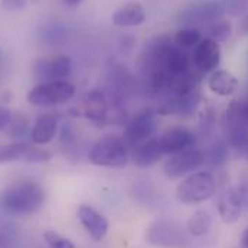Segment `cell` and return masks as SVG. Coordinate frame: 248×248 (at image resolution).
Masks as SVG:
<instances>
[{
  "instance_id": "29",
  "label": "cell",
  "mask_w": 248,
  "mask_h": 248,
  "mask_svg": "<svg viewBox=\"0 0 248 248\" xmlns=\"http://www.w3.org/2000/svg\"><path fill=\"white\" fill-rule=\"evenodd\" d=\"M224 9H225V15H241L246 10H248V0H224L222 1Z\"/></svg>"
},
{
  "instance_id": "14",
  "label": "cell",
  "mask_w": 248,
  "mask_h": 248,
  "mask_svg": "<svg viewBox=\"0 0 248 248\" xmlns=\"http://www.w3.org/2000/svg\"><path fill=\"white\" fill-rule=\"evenodd\" d=\"M163 156V152L159 144V139L152 137L147 141H143L133 147L131 159L139 168H150L156 165Z\"/></svg>"
},
{
  "instance_id": "19",
  "label": "cell",
  "mask_w": 248,
  "mask_h": 248,
  "mask_svg": "<svg viewBox=\"0 0 248 248\" xmlns=\"http://www.w3.org/2000/svg\"><path fill=\"white\" fill-rule=\"evenodd\" d=\"M212 225V217L208 211L199 209L196 211L187 221V232L192 237H203L209 232Z\"/></svg>"
},
{
  "instance_id": "23",
  "label": "cell",
  "mask_w": 248,
  "mask_h": 248,
  "mask_svg": "<svg viewBox=\"0 0 248 248\" xmlns=\"http://www.w3.org/2000/svg\"><path fill=\"white\" fill-rule=\"evenodd\" d=\"M202 41V35L198 29L195 28H185L181 29L176 36H175V42L179 48L187 49V48H193L196 46L199 42Z\"/></svg>"
},
{
  "instance_id": "8",
  "label": "cell",
  "mask_w": 248,
  "mask_h": 248,
  "mask_svg": "<svg viewBox=\"0 0 248 248\" xmlns=\"http://www.w3.org/2000/svg\"><path fill=\"white\" fill-rule=\"evenodd\" d=\"M157 131V113L143 111L133 117L124 128V141L130 146H137L150 140Z\"/></svg>"
},
{
  "instance_id": "9",
  "label": "cell",
  "mask_w": 248,
  "mask_h": 248,
  "mask_svg": "<svg viewBox=\"0 0 248 248\" xmlns=\"http://www.w3.org/2000/svg\"><path fill=\"white\" fill-rule=\"evenodd\" d=\"M225 15V9L222 1H206L193 4L192 7L185 9L179 19L185 25H198V23H208L222 19Z\"/></svg>"
},
{
  "instance_id": "18",
  "label": "cell",
  "mask_w": 248,
  "mask_h": 248,
  "mask_svg": "<svg viewBox=\"0 0 248 248\" xmlns=\"http://www.w3.org/2000/svg\"><path fill=\"white\" fill-rule=\"evenodd\" d=\"M228 143L225 140H215L203 153L205 163L209 168H222L228 162Z\"/></svg>"
},
{
  "instance_id": "7",
  "label": "cell",
  "mask_w": 248,
  "mask_h": 248,
  "mask_svg": "<svg viewBox=\"0 0 248 248\" xmlns=\"http://www.w3.org/2000/svg\"><path fill=\"white\" fill-rule=\"evenodd\" d=\"M205 163L203 153L199 149H187L181 153L172 155L163 166V172L169 179H179L185 175L193 173Z\"/></svg>"
},
{
  "instance_id": "4",
  "label": "cell",
  "mask_w": 248,
  "mask_h": 248,
  "mask_svg": "<svg viewBox=\"0 0 248 248\" xmlns=\"http://www.w3.org/2000/svg\"><path fill=\"white\" fill-rule=\"evenodd\" d=\"M217 190V182L211 172L201 170L190 173L176 187L178 199L185 205H196L208 201Z\"/></svg>"
},
{
  "instance_id": "17",
  "label": "cell",
  "mask_w": 248,
  "mask_h": 248,
  "mask_svg": "<svg viewBox=\"0 0 248 248\" xmlns=\"http://www.w3.org/2000/svg\"><path fill=\"white\" fill-rule=\"evenodd\" d=\"M57 131H58L57 119L52 114H44L33 124V128L31 131V139L35 144L44 146L55 139Z\"/></svg>"
},
{
  "instance_id": "24",
  "label": "cell",
  "mask_w": 248,
  "mask_h": 248,
  "mask_svg": "<svg viewBox=\"0 0 248 248\" xmlns=\"http://www.w3.org/2000/svg\"><path fill=\"white\" fill-rule=\"evenodd\" d=\"M29 122L28 119L22 114V113H17L15 116H12L10 122L7 124V133L12 136V137H23L29 128Z\"/></svg>"
},
{
  "instance_id": "33",
  "label": "cell",
  "mask_w": 248,
  "mask_h": 248,
  "mask_svg": "<svg viewBox=\"0 0 248 248\" xmlns=\"http://www.w3.org/2000/svg\"><path fill=\"white\" fill-rule=\"evenodd\" d=\"M63 1H65L68 6H72V7H74V6H79L84 0H63Z\"/></svg>"
},
{
  "instance_id": "27",
  "label": "cell",
  "mask_w": 248,
  "mask_h": 248,
  "mask_svg": "<svg viewBox=\"0 0 248 248\" xmlns=\"http://www.w3.org/2000/svg\"><path fill=\"white\" fill-rule=\"evenodd\" d=\"M32 75H33L35 81H39V84L51 81L49 61L48 60H36L33 62V66H32Z\"/></svg>"
},
{
  "instance_id": "35",
  "label": "cell",
  "mask_w": 248,
  "mask_h": 248,
  "mask_svg": "<svg viewBox=\"0 0 248 248\" xmlns=\"http://www.w3.org/2000/svg\"><path fill=\"white\" fill-rule=\"evenodd\" d=\"M35 1H36V0H35Z\"/></svg>"
},
{
  "instance_id": "16",
  "label": "cell",
  "mask_w": 248,
  "mask_h": 248,
  "mask_svg": "<svg viewBox=\"0 0 248 248\" xmlns=\"http://www.w3.org/2000/svg\"><path fill=\"white\" fill-rule=\"evenodd\" d=\"M208 88L217 95L228 97L237 91L238 79L228 69H217L211 74L208 79Z\"/></svg>"
},
{
  "instance_id": "15",
  "label": "cell",
  "mask_w": 248,
  "mask_h": 248,
  "mask_svg": "<svg viewBox=\"0 0 248 248\" xmlns=\"http://www.w3.org/2000/svg\"><path fill=\"white\" fill-rule=\"evenodd\" d=\"M146 19V12L144 7L140 3L131 1L127 3L122 7H119L113 16L111 20L116 26L120 28H131V26H139L144 22Z\"/></svg>"
},
{
  "instance_id": "5",
  "label": "cell",
  "mask_w": 248,
  "mask_h": 248,
  "mask_svg": "<svg viewBox=\"0 0 248 248\" xmlns=\"http://www.w3.org/2000/svg\"><path fill=\"white\" fill-rule=\"evenodd\" d=\"M74 94H75V87L66 79L48 81L33 87L28 93L26 100L29 104L36 107H49V106H58L69 101L74 97Z\"/></svg>"
},
{
  "instance_id": "1",
  "label": "cell",
  "mask_w": 248,
  "mask_h": 248,
  "mask_svg": "<svg viewBox=\"0 0 248 248\" xmlns=\"http://www.w3.org/2000/svg\"><path fill=\"white\" fill-rule=\"evenodd\" d=\"M45 199V189L39 184L22 181L7 186L0 193V208L9 215L25 217L41 211Z\"/></svg>"
},
{
  "instance_id": "31",
  "label": "cell",
  "mask_w": 248,
  "mask_h": 248,
  "mask_svg": "<svg viewBox=\"0 0 248 248\" xmlns=\"http://www.w3.org/2000/svg\"><path fill=\"white\" fill-rule=\"evenodd\" d=\"M10 119H12V111L7 107L0 106V131H3L7 127Z\"/></svg>"
},
{
  "instance_id": "12",
  "label": "cell",
  "mask_w": 248,
  "mask_h": 248,
  "mask_svg": "<svg viewBox=\"0 0 248 248\" xmlns=\"http://www.w3.org/2000/svg\"><path fill=\"white\" fill-rule=\"evenodd\" d=\"M78 219L91 235L94 241H101L108 232V221L97 209L90 205H81L78 209Z\"/></svg>"
},
{
  "instance_id": "10",
  "label": "cell",
  "mask_w": 248,
  "mask_h": 248,
  "mask_svg": "<svg viewBox=\"0 0 248 248\" xmlns=\"http://www.w3.org/2000/svg\"><path fill=\"white\" fill-rule=\"evenodd\" d=\"M195 134L185 127H173L166 130L159 137V144L163 155H176L190 149L195 144Z\"/></svg>"
},
{
  "instance_id": "20",
  "label": "cell",
  "mask_w": 248,
  "mask_h": 248,
  "mask_svg": "<svg viewBox=\"0 0 248 248\" xmlns=\"http://www.w3.org/2000/svg\"><path fill=\"white\" fill-rule=\"evenodd\" d=\"M72 72V62L66 55L55 57L49 61V77L51 81H63Z\"/></svg>"
},
{
  "instance_id": "22",
  "label": "cell",
  "mask_w": 248,
  "mask_h": 248,
  "mask_svg": "<svg viewBox=\"0 0 248 248\" xmlns=\"http://www.w3.org/2000/svg\"><path fill=\"white\" fill-rule=\"evenodd\" d=\"M231 31H232L231 22L219 19V20L212 22L208 26V36L206 38H209V39H212V41L219 44V42H224V41H227L230 38Z\"/></svg>"
},
{
  "instance_id": "3",
  "label": "cell",
  "mask_w": 248,
  "mask_h": 248,
  "mask_svg": "<svg viewBox=\"0 0 248 248\" xmlns=\"http://www.w3.org/2000/svg\"><path fill=\"white\" fill-rule=\"evenodd\" d=\"M88 160L101 168H123L128 162L127 143L119 136H104L90 149Z\"/></svg>"
},
{
  "instance_id": "30",
  "label": "cell",
  "mask_w": 248,
  "mask_h": 248,
  "mask_svg": "<svg viewBox=\"0 0 248 248\" xmlns=\"http://www.w3.org/2000/svg\"><path fill=\"white\" fill-rule=\"evenodd\" d=\"M28 0H1V7L7 12H20L26 7Z\"/></svg>"
},
{
  "instance_id": "28",
  "label": "cell",
  "mask_w": 248,
  "mask_h": 248,
  "mask_svg": "<svg viewBox=\"0 0 248 248\" xmlns=\"http://www.w3.org/2000/svg\"><path fill=\"white\" fill-rule=\"evenodd\" d=\"M61 144L62 147L71 155L77 150V137L69 125H63L61 131Z\"/></svg>"
},
{
  "instance_id": "11",
  "label": "cell",
  "mask_w": 248,
  "mask_h": 248,
  "mask_svg": "<svg viewBox=\"0 0 248 248\" xmlns=\"http://www.w3.org/2000/svg\"><path fill=\"white\" fill-rule=\"evenodd\" d=\"M192 61L195 63V66L202 71V72H211L214 69H217V66L221 62V48L219 44L205 38L202 39L193 51L192 55Z\"/></svg>"
},
{
  "instance_id": "34",
  "label": "cell",
  "mask_w": 248,
  "mask_h": 248,
  "mask_svg": "<svg viewBox=\"0 0 248 248\" xmlns=\"http://www.w3.org/2000/svg\"><path fill=\"white\" fill-rule=\"evenodd\" d=\"M241 29L246 32V33H248V15L243 19V23H241Z\"/></svg>"
},
{
  "instance_id": "6",
  "label": "cell",
  "mask_w": 248,
  "mask_h": 248,
  "mask_svg": "<svg viewBox=\"0 0 248 248\" xmlns=\"http://www.w3.org/2000/svg\"><path fill=\"white\" fill-rule=\"evenodd\" d=\"M147 241L162 248H184L187 244L186 232L182 227L169 219H157L147 230Z\"/></svg>"
},
{
  "instance_id": "32",
  "label": "cell",
  "mask_w": 248,
  "mask_h": 248,
  "mask_svg": "<svg viewBox=\"0 0 248 248\" xmlns=\"http://www.w3.org/2000/svg\"><path fill=\"white\" fill-rule=\"evenodd\" d=\"M241 248H248V225L246 227V230L243 231V235H241Z\"/></svg>"
},
{
  "instance_id": "25",
  "label": "cell",
  "mask_w": 248,
  "mask_h": 248,
  "mask_svg": "<svg viewBox=\"0 0 248 248\" xmlns=\"http://www.w3.org/2000/svg\"><path fill=\"white\" fill-rule=\"evenodd\" d=\"M52 152L42 149V147H31L28 146L23 159L26 162H32V163H44V162H49L52 159Z\"/></svg>"
},
{
  "instance_id": "2",
  "label": "cell",
  "mask_w": 248,
  "mask_h": 248,
  "mask_svg": "<svg viewBox=\"0 0 248 248\" xmlns=\"http://www.w3.org/2000/svg\"><path fill=\"white\" fill-rule=\"evenodd\" d=\"M85 117L97 125L120 124L125 120V111L120 101L101 90H93L84 101Z\"/></svg>"
},
{
  "instance_id": "21",
  "label": "cell",
  "mask_w": 248,
  "mask_h": 248,
  "mask_svg": "<svg viewBox=\"0 0 248 248\" xmlns=\"http://www.w3.org/2000/svg\"><path fill=\"white\" fill-rule=\"evenodd\" d=\"M28 144L25 143H7L0 144V165L12 163L19 159H23Z\"/></svg>"
},
{
  "instance_id": "26",
  "label": "cell",
  "mask_w": 248,
  "mask_h": 248,
  "mask_svg": "<svg viewBox=\"0 0 248 248\" xmlns=\"http://www.w3.org/2000/svg\"><path fill=\"white\" fill-rule=\"evenodd\" d=\"M44 240L49 248H75L71 240L55 231H46L44 234Z\"/></svg>"
},
{
  "instance_id": "13",
  "label": "cell",
  "mask_w": 248,
  "mask_h": 248,
  "mask_svg": "<svg viewBox=\"0 0 248 248\" xmlns=\"http://www.w3.org/2000/svg\"><path fill=\"white\" fill-rule=\"evenodd\" d=\"M243 209V201L238 189L230 187L219 195L218 199V214L225 224H232L240 218Z\"/></svg>"
}]
</instances>
